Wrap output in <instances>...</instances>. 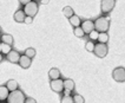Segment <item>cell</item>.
<instances>
[{
  "instance_id": "19",
  "label": "cell",
  "mask_w": 125,
  "mask_h": 103,
  "mask_svg": "<svg viewBox=\"0 0 125 103\" xmlns=\"http://www.w3.org/2000/svg\"><path fill=\"white\" fill-rule=\"evenodd\" d=\"M1 41L2 43H6L8 45H12L13 44V37H12V34H2L1 36Z\"/></svg>"
},
{
  "instance_id": "9",
  "label": "cell",
  "mask_w": 125,
  "mask_h": 103,
  "mask_svg": "<svg viewBox=\"0 0 125 103\" xmlns=\"http://www.w3.org/2000/svg\"><path fill=\"white\" fill-rule=\"evenodd\" d=\"M20 57L21 55L18 52V51H15V50H12L10 53H7L6 55V59L8 61V62L11 63H19V61H20Z\"/></svg>"
},
{
  "instance_id": "5",
  "label": "cell",
  "mask_w": 125,
  "mask_h": 103,
  "mask_svg": "<svg viewBox=\"0 0 125 103\" xmlns=\"http://www.w3.org/2000/svg\"><path fill=\"white\" fill-rule=\"evenodd\" d=\"M107 51H109V49H107V45L105 43H98V44H96V48H94L93 52L99 58H104L105 56L107 55Z\"/></svg>"
},
{
  "instance_id": "12",
  "label": "cell",
  "mask_w": 125,
  "mask_h": 103,
  "mask_svg": "<svg viewBox=\"0 0 125 103\" xmlns=\"http://www.w3.org/2000/svg\"><path fill=\"white\" fill-rule=\"evenodd\" d=\"M10 94H11V91L8 90L6 85H1L0 87V101H5L10 96Z\"/></svg>"
},
{
  "instance_id": "26",
  "label": "cell",
  "mask_w": 125,
  "mask_h": 103,
  "mask_svg": "<svg viewBox=\"0 0 125 103\" xmlns=\"http://www.w3.org/2000/svg\"><path fill=\"white\" fill-rule=\"evenodd\" d=\"M73 100H74V103H85V100H84V97L82 95H79V94H77L73 96Z\"/></svg>"
},
{
  "instance_id": "2",
  "label": "cell",
  "mask_w": 125,
  "mask_h": 103,
  "mask_svg": "<svg viewBox=\"0 0 125 103\" xmlns=\"http://www.w3.org/2000/svg\"><path fill=\"white\" fill-rule=\"evenodd\" d=\"M27 97H25V94L21 91V90H14L11 91L10 96L7 98V102L8 103H25Z\"/></svg>"
},
{
  "instance_id": "16",
  "label": "cell",
  "mask_w": 125,
  "mask_h": 103,
  "mask_svg": "<svg viewBox=\"0 0 125 103\" xmlns=\"http://www.w3.org/2000/svg\"><path fill=\"white\" fill-rule=\"evenodd\" d=\"M64 88H65V90H69V91L74 90V82L71 78L64 79Z\"/></svg>"
},
{
  "instance_id": "8",
  "label": "cell",
  "mask_w": 125,
  "mask_h": 103,
  "mask_svg": "<svg viewBox=\"0 0 125 103\" xmlns=\"http://www.w3.org/2000/svg\"><path fill=\"white\" fill-rule=\"evenodd\" d=\"M82 28L84 30V32L86 34H90L92 31H94V21L92 20H84L82 23Z\"/></svg>"
},
{
  "instance_id": "3",
  "label": "cell",
  "mask_w": 125,
  "mask_h": 103,
  "mask_svg": "<svg viewBox=\"0 0 125 103\" xmlns=\"http://www.w3.org/2000/svg\"><path fill=\"white\" fill-rule=\"evenodd\" d=\"M38 10H39V6H38V4L35 1H31V2H28L27 5L24 6V11H25L26 15L27 17H32V18H34V15L38 13Z\"/></svg>"
},
{
  "instance_id": "24",
  "label": "cell",
  "mask_w": 125,
  "mask_h": 103,
  "mask_svg": "<svg viewBox=\"0 0 125 103\" xmlns=\"http://www.w3.org/2000/svg\"><path fill=\"white\" fill-rule=\"evenodd\" d=\"M25 55L27 56V57H30V58H33L35 56V49L33 48H28L25 50Z\"/></svg>"
},
{
  "instance_id": "6",
  "label": "cell",
  "mask_w": 125,
  "mask_h": 103,
  "mask_svg": "<svg viewBox=\"0 0 125 103\" xmlns=\"http://www.w3.org/2000/svg\"><path fill=\"white\" fill-rule=\"evenodd\" d=\"M116 5V0H102L100 10L103 14H109Z\"/></svg>"
},
{
  "instance_id": "22",
  "label": "cell",
  "mask_w": 125,
  "mask_h": 103,
  "mask_svg": "<svg viewBox=\"0 0 125 103\" xmlns=\"http://www.w3.org/2000/svg\"><path fill=\"white\" fill-rule=\"evenodd\" d=\"M94 48H96V44L93 43V40H89L86 43V45H85L86 51H89V52H93V51H94Z\"/></svg>"
},
{
  "instance_id": "11",
  "label": "cell",
  "mask_w": 125,
  "mask_h": 103,
  "mask_svg": "<svg viewBox=\"0 0 125 103\" xmlns=\"http://www.w3.org/2000/svg\"><path fill=\"white\" fill-rule=\"evenodd\" d=\"M26 17H27V15H26V13H25L24 10H18L13 15L14 21H17V23H25Z\"/></svg>"
},
{
  "instance_id": "21",
  "label": "cell",
  "mask_w": 125,
  "mask_h": 103,
  "mask_svg": "<svg viewBox=\"0 0 125 103\" xmlns=\"http://www.w3.org/2000/svg\"><path fill=\"white\" fill-rule=\"evenodd\" d=\"M73 33H74V36L76 37H78V38H83L84 36H85V32H84V30L82 28V26H79V27H74V30H73Z\"/></svg>"
},
{
  "instance_id": "28",
  "label": "cell",
  "mask_w": 125,
  "mask_h": 103,
  "mask_svg": "<svg viewBox=\"0 0 125 103\" xmlns=\"http://www.w3.org/2000/svg\"><path fill=\"white\" fill-rule=\"evenodd\" d=\"M33 21V18L32 17H26V19H25V23L24 24H31Z\"/></svg>"
},
{
  "instance_id": "1",
  "label": "cell",
  "mask_w": 125,
  "mask_h": 103,
  "mask_svg": "<svg viewBox=\"0 0 125 103\" xmlns=\"http://www.w3.org/2000/svg\"><path fill=\"white\" fill-rule=\"evenodd\" d=\"M110 27V18L107 17H99L94 21V28L98 32H107Z\"/></svg>"
},
{
  "instance_id": "17",
  "label": "cell",
  "mask_w": 125,
  "mask_h": 103,
  "mask_svg": "<svg viewBox=\"0 0 125 103\" xmlns=\"http://www.w3.org/2000/svg\"><path fill=\"white\" fill-rule=\"evenodd\" d=\"M6 87L8 88V90H10V91L18 90V82H17L15 79H10V81H7Z\"/></svg>"
},
{
  "instance_id": "15",
  "label": "cell",
  "mask_w": 125,
  "mask_h": 103,
  "mask_svg": "<svg viewBox=\"0 0 125 103\" xmlns=\"http://www.w3.org/2000/svg\"><path fill=\"white\" fill-rule=\"evenodd\" d=\"M12 45H8L6 43H2L1 41V44H0V51H1V55H7V53H10L11 51H12V48H11Z\"/></svg>"
},
{
  "instance_id": "25",
  "label": "cell",
  "mask_w": 125,
  "mask_h": 103,
  "mask_svg": "<svg viewBox=\"0 0 125 103\" xmlns=\"http://www.w3.org/2000/svg\"><path fill=\"white\" fill-rule=\"evenodd\" d=\"M90 40H98V37H99V32H98L97 30H94V31H92L90 34Z\"/></svg>"
},
{
  "instance_id": "20",
  "label": "cell",
  "mask_w": 125,
  "mask_h": 103,
  "mask_svg": "<svg viewBox=\"0 0 125 103\" xmlns=\"http://www.w3.org/2000/svg\"><path fill=\"white\" fill-rule=\"evenodd\" d=\"M98 41L99 43H107L109 41V34L106 32H99V37H98Z\"/></svg>"
},
{
  "instance_id": "27",
  "label": "cell",
  "mask_w": 125,
  "mask_h": 103,
  "mask_svg": "<svg viewBox=\"0 0 125 103\" xmlns=\"http://www.w3.org/2000/svg\"><path fill=\"white\" fill-rule=\"evenodd\" d=\"M25 103H37V101H35L33 97H27L26 101H25Z\"/></svg>"
},
{
  "instance_id": "14",
  "label": "cell",
  "mask_w": 125,
  "mask_h": 103,
  "mask_svg": "<svg viewBox=\"0 0 125 103\" xmlns=\"http://www.w3.org/2000/svg\"><path fill=\"white\" fill-rule=\"evenodd\" d=\"M70 20V24H71V26H73V27H79V26H82V23H80V18L74 14V15H72L71 18L69 19Z\"/></svg>"
},
{
  "instance_id": "29",
  "label": "cell",
  "mask_w": 125,
  "mask_h": 103,
  "mask_svg": "<svg viewBox=\"0 0 125 103\" xmlns=\"http://www.w3.org/2000/svg\"><path fill=\"white\" fill-rule=\"evenodd\" d=\"M31 1H33V0H19V2L22 4V5H27L28 2H31Z\"/></svg>"
},
{
  "instance_id": "10",
  "label": "cell",
  "mask_w": 125,
  "mask_h": 103,
  "mask_svg": "<svg viewBox=\"0 0 125 103\" xmlns=\"http://www.w3.org/2000/svg\"><path fill=\"white\" fill-rule=\"evenodd\" d=\"M31 61H32V58H30V57H27L26 55H22L20 57V61H19V65H20L22 69H28L30 66H31Z\"/></svg>"
},
{
  "instance_id": "4",
  "label": "cell",
  "mask_w": 125,
  "mask_h": 103,
  "mask_svg": "<svg viewBox=\"0 0 125 103\" xmlns=\"http://www.w3.org/2000/svg\"><path fill=\"white\" fill-rule=\"evenodd\" d=\"M112 77L116 82H125V68L123 66H118L112 71Z\"/></svg>"
},
{
  "instance_id": "30",
  "label": "cell",
  "mask_w": 125,
  "mask_h": 103,
  "mask_svg": "<svg viewBox=\"0 0 125 103\" xmlns=\"http://www.w3.org/2000/svg\"><path fill=\"white\" fill-rule=\"evenodd\" d=\"M50 2V0H42V5H47Z\"/></svg>"
},
{
  "instance_id": "13",
  "label": "cell",
  "mask_w": 125,
  "mask_h": 103,
  "mask_svg": "<svg viewBox=\"0 0 125 103\" xmlns=\"http://www.w3.org/2000/svg\"><path fill=\"white\" fill-rule=\"evenodd\" d=\"M49 77H50V79H51V81H53V79H58V78H60V71H59L57 68L50 69Z\"/></svg>"
},
{
  "instance_id": "7",
  "label": "cell",
  "mask_w": 125,
  "mask_h": 103,
  "mask_svg": "<svg viewBox=\"0 0 125 103\" xmlns=\"http://www.w3.org/2000/svg\"><path fill=\"white\" fill-rule=\"evenodd\" d=\"M50 87L54 92H62L65 88H64V81L58 78V79H53L50 82Z\"/></svg>"
},
{
  "instance_id": "18",
  "label": "cell",
  "mask_w": 125,
  "mask_h": 103,
  "mask_svg": "<svg viewBox=\"0 0 125 103\" xmlns=\"http://www.w3.org/2000/svg\"><path fill=\"white\" fill-rule=\"evenodd\" d=\"M62 14L66 17V18H71L72 15H74V11L72 10V7L71 6H65L62 8Z\"/></svg>"
},
{
  "instance_id": "31",
  "label": "cell",
  "mask_w": 125,
  "mask_h": 103,
  "mask_svg": "<svg viewBox=\"0 0 125 103\" xmlns=\"http://www.w3.org/2000/svg\"><path fill=\"white\" fill-rule=\"evenodd\" d=\"M62 92H64V95H70V92H71V91H69V90H64Z\"/></svg>"
},
{
  "instance_id": "23",
  "label": "cell",
  "mask_w": 125,
  "mask_h": 103,
  "mask_svg": "<svg viewBox=\"0 0 125 103\" xmlns=\"http://www.w3.org/2000/svg\"><path fill=\"white\" fill-rule=\"evenodd\" d=\"M60 103H74V100L71 95H64L62 97V102Z\"/></svg>"
}]
</instances>
